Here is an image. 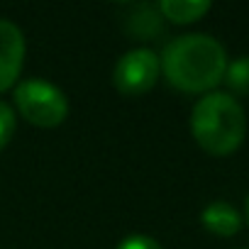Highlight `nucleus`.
Here are the masks:
<instances>
[{
    "mask_svg": "<svg viewBox=\"0 0 249 249\" xmlns=\"http://www.w3.org/2000/svg\"><path fill=\"white\" fill-rule=\"evenodd\" d=\"M159 64L174 88L183 93H205L222 81L227 54L210 35H183L166 44Z\"/></svg>",
    "mask_w": 249,
    "mask_h": 249,
    "instance_id": "f257e3e1",
    "label": "nucleus"
},
{
    "mask_svg": "<svg viewBox=\"0 0 249 249\" xmlns=\"http://www.w3.org/2000/svg\"><path fill=\"white\" fill-rule=\"evenodd\" d=\"M191 132L203 152L213 157H227L247 135L244 107L230 93H205L193 105Z\"/></svg>",
    "mask_w": 249,
    "mask_h": 249,
    "instance_id": "f03ea898",
    "label": "nucleus"
},
{
    "mask_svg": "<svg viewBox=\"0 0 249 249\" xmlns=\"http://www.w3.org/2000/svg\"><path fill=\"white\" fill-rule=\"evenodd\" d=\"M15 105L18 112L35 127H59L69 117V100L61 88L42 78H27L15 86Z\"/></svg>",
    "mask_w": 249,
    "mask_h": 249,
    "instance_id": "7ed1b4c3",
    "label": "nucleus"
},
{
    "mask_svg": "<svg viewBox=\"0 0 249 249\" xmlns=\"http://www.w3.org/2000/svg\"><path fill=\"white\" fill-rule=\"evenodd\" d=\"M161 73V64H159V54L140 47V49H130L124 52L115 69H112V86L117 88V93L127 95V98H137L149 93Z\"/></svg>",
    "mask_w": 249,
    "mask_h": 249,
    "instance_id": "20e7f679",
    "label": "nucleus"
},
{
    "mask_svg": "<svg viewBox=\"0 0 249 249\" xmlns=\"http://www.w3.org/2000/svg\"><path fill=\"white\" fill-rule=\"evenodd\" d=\"M25 61V35L22 30L10 22L0 20V93L15 86Z\"/></svg>",
    "mask_w": 249,
    "mask_h": 249,
    "instance_id": "39448f33",
    "label": "nucleus"
},
{
    "mask_svg": "<svg viewBox=\"0 0 249 249\" xmlns=\"http://www.w3.org/2000/svg\"><path fill=\"white\" fill-rule=\"evenodd\" d=\"M200 222L205 225L208 232H213L217 237H232L242 227V215L234 205H230L225 200H215L200 213Z\"/></svg>",
    "mask_w": 249,
    "mask_h": 249,
    "instance_id": "423d86ee",
    "label": "nucleus"
},
{
    "mask_svg": "<svg viewBox=\"0 0 249 249\" xmlns=\"http://www.w3.org/2000/svg\"><path fill=\"white\" fill-rule=\"evenodd\" d=\"M157 8L164 20L176 25H188L205 15L210 10V3L208 0H161Z\"/></svg>",
    "mask_w": 249,
    "mask_h": 249,
    "instance_id": "0eeeda50",
    "label": "nucleus"
},
{
    "mask_svg": "<svg viewBox=\"0 0 249 249\" xmlns=\"http://www.w3.org/2000/svg\"><path fill=\"white\" fill-rule=\"evenodd\" d=\"M127 32L140 37V39H152L164 32V18L159 8L152 5H137L127 20Z\"/></svg>",
    "mask_w": 249,
    "mask_h": 249,
    "instance_id": "6e6552de",
    "label": "nucleus"
},
{
    "mask_svg": "<svg viewBox=\"0 0 249 249\" xmlns=\"http://www.w3.org/2000/svg\"><path fill=\"white\" fill-rule=\"evenodd\" d=\"M222 81L234 95H249V56H239L227 64Z\"/></svg>",
    "mask_w": 249,
    "mask_h": 249,
    "instance_id": "1a4fd4ad",
    "label": "nucleus"
},
{
    "mask_svg": "<svg viewBox=\"0 0 249 249\" xmlns=\"http://www.w3.org/2000/svg\"><path fill=\"white\" fill-rule=\"evenodd\" d=\"M15 124H18L15 110H13L8 103L0 100V152L10 144V140H13V135H15Z\"/></svg>",
    "mask_w": 249,
    "mask_h": 249,
    "instance_id": "9d476101",
    "label": "nucleus"
},
{
    "mask_svg": "<svg viewBox=\"0 0 249 249\" xmlns=\"http://www.w3.org/2000/svg\"><path fill=\"white\" fill-rule=\"evenodd\" d=\"M117 249H161V244L147 234H130L117 244Z\"/></svg>",
    "mask_w": 249,
    "mask_h": 249,
    "instance_id": "9b49d317",
    "label": "nucleus"
},
{
    "mask_svg": "<svg viewBox=\"0 0 249 249\" xmlns=\"http://www.w3.org/2000/svg\"><path fill=\"white\" fill-rule=\"evenodd\" d=\"M244 215H247V222H249V196H247V205H244Z\"/></svg>",
    "mask_w": 249,
    "mask_h": 249,
    "instance_id": "f8f14e48",
    "label": "nucleus"
}]
</instances>
